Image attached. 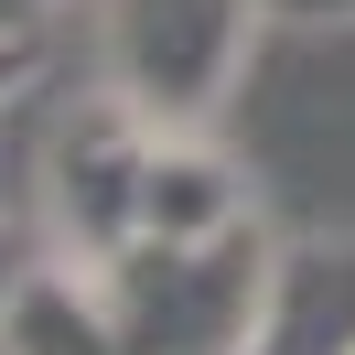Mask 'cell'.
<instances>
[{"label": "cell", "instance_id": "obj_9", "mask_svg": "<svg viewBox=\"0 0 355 355\" xmlns=\"http://www.w3.org/2000/svg\"><path fill=\"white\" fill-rule=\"evenodd\" d=\"M269 22H355V0H269Z\"/></svg>", "mask_w": 355, "mask_h": 355}, {"label": "cell", "instance_id": "obj_7", "mask_svg": "<svg viewBox=\"0 0 355 355\" xmlns=\"http://www.w3.org/2000/svg\"><path fill=\"white\" fill-rule=\"evenodd\" d=\"M54 11L65 0H0V44H54Z\"/></svg>", "mask_w": 355, "mask_h": 355}, {"label": "cell", "instance_id": "obj_10", "mask_svg": "<svg viewBox=\"0 0 355 355\" xmlns=\"http://www.w3.org/2000/svg\"><path fill=\"white\" fill-rule=\"evenodd\" d=\"M22 269H33V248L11 237V226H0V302H11V291H22Z\"/></svg>", "mask_w": 355, "mask_h": 355}, {"label": "cell", "instance_id": "obj_5", "mask_svg": "<svg viewBox=\"0 0 355 355\" xmlns=\"http://www.w3.org/2000/svg\"><path fill=\"white\" fill-rule=\"evenodd\" d=\"M0 355H130V334H119L97 269H76V259L44 248L22 269V291L0 302Z\"/></svg>", "mask_w": 355, "mask_h": 355}, {"label": "cell", "instance_id": "obj_4", "mask_svg": "<svg viewBox=\"0 0 355 355\" xmlns=\"http://www.w3.org/2000/svg\"><path fill=\"white\" fill-rule=\"evenodd\" d=\"M248 355H355V226H323V237L280 248Z\"/></svg>", "mask_w": 355, "mask_h": 355}, {"label": "cell", "instance_id": "obj_6", "mask_svg": "<svg viewBox=\"0 0 355 355\" xmlns=\"http://www.w3.org/2000/svg\"><path fill=\"white\" fill-rule=\"evenodd\" d=\"M248 226V173L216 151V130L151 140V183H140V237H226Z\"/></svg>", "mask_w": 355, "mask_h": 355}, {"label": "cell", "instance_id": "obj_3", "mask_svg": "<svg viewBox=\"0 0 355 355\" xmlns=\"http://www.w3.org/2000/svg\"><path fill=\"white\" fill-rule=\"evenodd\" d=\"M151 119L130 108V97L87 87L76 108H54L44 151H33V216H44V248L76 269L119 259V248L140 237V183H151Z\"/></svg>", "mask_w": 355, "mask_h": 355}, {"label": "cell", "instance_id": "obj_8", "mask_svg": "<svg viewBox=\"0 0 355 355\" xmlns=\"http://www.w3.org/2000/svg\"><path fill=\"white\" fill-rule=\"evenodd\" d=\"M54 65V44H0V108L11 97H33V76Z\"/></svg>", "mask_w": 355, "mask_h": 355}, {"label": "cell", "instance_id": "obj_1", "mask_svg": "<svg viewBox=\"0 0 355 355\" xmlns=\"http://www.w3.org/2000/svg\"><path fill=\"white\" fill-rule=\"evenodd\" d=\"M269 269L280 237H259V216L226 237H130L119 259H97L130 355H248L269 312Z\"/></svg>", "mask_w": 355, "mask_h": 355}, {"label": "cell", "instance_id": "obj_2", "mask_svg": "<svg viewBox=\"0 0 355 355\" xmlns=\"http://www.w3.org/2000/svg\"><path fill=\"white\" fill-rule=\"evenodd\" d=\"M269 0H97V87L130 97L162 140L216 130L248 87Z\"/></svg>", "mask_w": 355, "mask_h": 355}]
</instances>
